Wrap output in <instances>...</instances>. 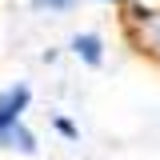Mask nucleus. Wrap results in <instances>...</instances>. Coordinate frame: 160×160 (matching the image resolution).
Returning <instances> with one entry per match:
<instances>
[{"label":"nucleus","instance_id":"obj_1","mask_svg":"<svg viewBox=\"0 0 160 160\" xmlns=\"http://www.w3.org/2000/svg\"><path fill=\"white\" fill-rule=\"evenodd\" d=\"M28 84H12L8 92H0V132H8V128H16L20 124V112L28 108Z\"/></svg>","mask_w":160,"mask_h":160},{"label":"nucleus","instance_id":"obj_2","mask_svg":"<svg viewBox=\"0 0 160 160\" xmlns=\"http://www.w3.org/2000/svg\"><path fill=\"white\" fill-rule=\"evenodd\" d=\"M72 52H76L84 64H92V68H96L100 60H104V44H100L96 32H76V36H72Z\"/></svg>","mask_w":160,"mask_h":160},{"label":"nucleus","instance_id":"obj_3","mask_svg":"<svg viewBox=\"0 0 160 160\" xmlns=\"http://www.w3.org/2000/svg\"><path fill=\"white\" fill-rule=\"evenodd\" d=\"M0 144H4V148H20V152H36V136H32L24 124L8 128V132H0Z\"/></svg>","mask_w":160,"mask_h":160},{"label":"nucleus","instance_id":"obj_4","mask_svg":"<svg viewBox=\"0 0 160 160\" xmlns=\"http://www.w3.org/2000/svg\"><path fill=\"white\" fill-rule=\"evenodd\" d=\"M56 128H60V132H64V136H68V140H76V124H72V120H64V116H56Z\"/></svg>","mask_w":160,"mask_h":160},{"label":"nucleus","instance_id":"obj_5","mask_svg":"<svg viewBox=\"0 0 160 160\" xmlns=\"http://www.w3.org/2000/svg\"><path fill=\"white\" fill-rule=\"evenodd\" d=\"M36 4H48V8H64V4H72V0H36Z\"/></svg>","mask_w":160,"mask_h":160}]
</instances>
